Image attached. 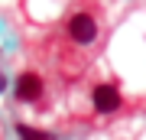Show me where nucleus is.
<instances>
[{"label":"nucleus","mask_w":146,"mask_h":140,"mask_svg":"<svg viewBox=\"0 0 146 140\" xmlns=\"http://www.w3.org/2000/svg\"><path fill=\"white\" fill-rule=\"evenodd\" d=\"M91 101H94V108H98L101 114H110V111H117L120 104H123L120 91H117L110 82H101V85H94V88H91Z\"/></svg>","instance_id":"2"},{"label":"nucleus","mask_w":146,"mask_h":140,"mask_svg":"<svg viewBox=\"0 0 146 140\" xmlns=\"http://www.w3.org/2000/svg\"><path fill=\"white\" fill-rule=\"evenodd\" d=\"M65 33H68V39H72L75 46H91V42L101 36L98 13L84 10V7L72 10V13H68V20H65Z\"/></svg>","instance_id":"1"},{"label":"nucleus","mask_w":146,"mask_h":140,"mask_svg":"<svg viewBox=\"0 0 146 140\" xmlns=\"http://www.w3.org/2000/svg\"><path fill=\"white\" fill-rule=\"evenodd\" d=\"M42 75H36V72H23L20 78H16V98L20 101H39L42 98Z\"/></svg>","instance_id":"3"},{"label":"nucleus","mask_w":146,"mask_h":140,"mask_svg":"<svg viewBox=\"0 0 146 140\" xmlns=\"http://www.w3.org/2000/svg\"><path fill=\"white\" fill-rule=\"evenodd\" d=\"M16 134L20 140H55L49 130H39V127H29V124H16Z\"/></svg>","instance_id":"4"},{"label":"nucleus","mask_w":146,"mask_h":140,"mask_svg":"<svg viewBox=\"0 0 146 140\" xmlns=\"http://www.w3.org/2000/svg\"><path fill=\"white\" fill-rule=\"evenodd\" d=\"M0 88H3V78H0Z\"/></svg>","instance_id":"5"}]
</instances>
